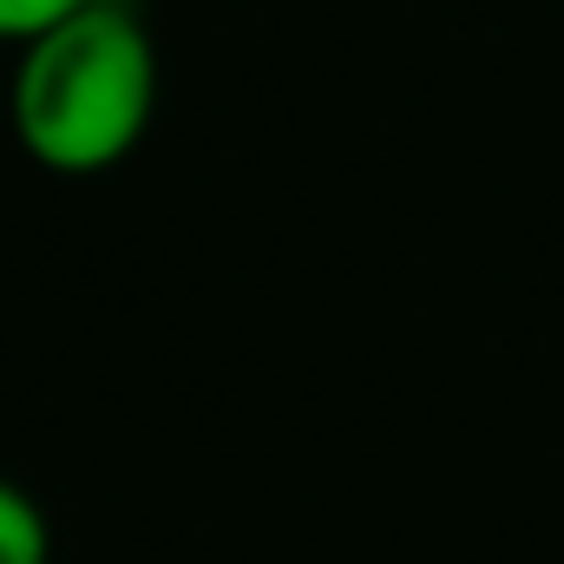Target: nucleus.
<instances>
[{
  "label": "nucleus",
  "instance_id": "f257e3e1",
  "mask_svg": "<svg viewBox=\"0 0 564 564\" xmlns=\"http://www.w3.org/2000/svg\"><path fill=\"white\" fill-rule=\"evenodd\" d=\"M158 112V46L119 0H86L20 46L7 79V126L53 177H99L126 164Z\"/></svg>",
  "mask_w": 564,
  "mask_h": 564
},
{
  "label": "nucleus",
  "instance_id": "7ed1b4c3",
  "mask_svg": "<svg viewBox=\"0 0 564 564\" xmlns=\"http://www.w3.org/2000/svg\"><path fill=\"white\" fill-rule=\"evenodd\" d=\"M86 0H0V46H26L46 26H59L66 13H79Z\"/></svg>",
  "mask_w": 564,
  "mask_h": 564
},
{
  "label": "nucleus",
  "instance_id": "f03ea898",
  "mask_svg": "<svg viewBox=\"0 0 564 564\" xmlns=\"http://www.w3.org/2000/svg\"><path fill=\"white\" fill-rule=\"evenodd\" d=\"M0 564H53V525L13 479H0Z\"/></svg>",
  "mask_w": 564,
  "mask_h": 564
}]
</instances>
